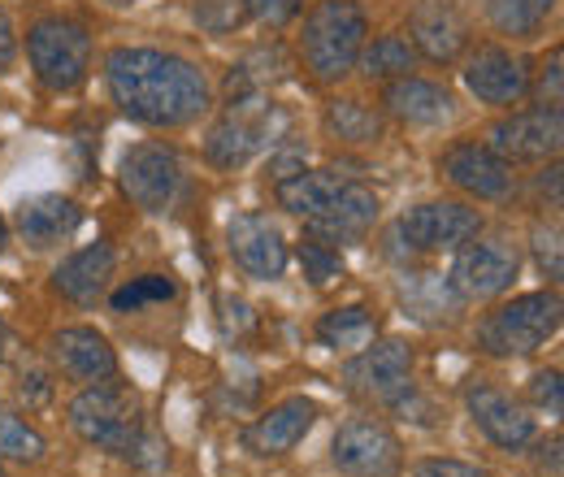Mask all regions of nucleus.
<instances>
[{
	"label": "nucleus",
	"mask_w": 564,
	"mask_h": 477,
	"mask_svg": "<svg viewBox=\"0 0 564 477\" xmlns=\"http://www.w3.org/2000/svg\"><path fill=\"white\" fill-rule=\"evenodd\" d=\"M530 447H534V443H530ZM534 452H539V456H534V460H539V465H543V469H547V465H552V474H561V434H552V443H547V438H543V443H539V447H534Z\"/></svg>",
	"instance_id": "nucleus-39"
},
{
	"label": "nucleus",
	"mask_w": 564,
	"mask_h": 477,
	"mask_svg": "<svg viewBox=\"0 0 564 477\" xmlns=\"http://www.w3.org/2000/svg\"><path fill=\"white\" fill-rule=\"evenodd\" d=\"M400 291H404V304H409L417 317H430V322H452L456 308L465 304V300L452 291L447 273H404Z\"/></svg>",
	"instance_id": "nucleus-27"
},
{
	"label": "nucleus",
	"mask_w": 564,
	"mask_h": 477,
	"mask_svg": "<svg viewBox=\"0 0 564 477\" xmlns=\"http://www.w3.org/2000/svg\"><path fill=\"white\" fill-rule=\"evenodd\" d=\"M534 261H539V270L547 282H561L564 273V261H561V226H547V221H539L534 226Z\"/></svg>",
	"instance_id": "nucleus-34"
},
{
	"label": "nucleus",
	"mask_w": 564,
	"mask_h": 477,
	"mask_svg": "<svg viewBox=\"0 0 564 477\" xmlns=\"http://www.w3.org/2000/svg\"><path fill=\"white\" fill-rule=\"evenodd\" d=\"M465 412H469V421L491 438L499 452H525L539 438L534 412L525 409L521 400H512L508 391L487 387V382H474L465 391Z\"/></svg>",
	"instance_id": "nucleus-15"
},
{
	"label": "nucleus",
	"mask_w": 564,
	"mask_h": 477,
	"mask_svg": "<svg viewBox=\"0 0 564 477\" xmlns=\"http://www.w3.org/2000/svg\"><path fill=\"white\" fill-rule=\"evenodd\" d=\"M53 365L70 378V382H109L118 378V351L109 347V339L96 326H66L53 335Z\"/></svg>",
	"instance_id": "nucleus-20"
},
{
	"label": "nucleus",
	"mask_w": 564,
	"mask_h": 477,
	"mask_svg": "<svg viewBox=\"0 0 564 477\" xmlns=\"http://www.w3.org/2000/svg\"><path fill=\"white\" fill-rule=\"evenodd\" d=\"M438 178H447L456 192H465L474 200H508L517 192L512 165L478 139H456L452 148H443Z\"/></svg>",
	"instance_id": "nucleus-13"
},
{
	"label": "nucleus",
	"mask_w": 564,
	"mask_h": 477,
	"mask_svg": "<svg viewBox=\"0 0 564 477\" xmlns=\"http://www.w3.org/2000/svg\"><path fill=\"white\" fill-rule=\"evenodd\" d=\"M317 425V400L308 395H286L279 404L261 412L248 430H243V447L257 456V460H279L286 452H295L308 430Z\"/></svg>",
	"instance_id": "nucleus-16"
},
{
	"label": "nucleus",
	"mask_w": 564,
	"mask_h": 477,
	"mask_svg": "<svg viewBox=\"0 0 564 477\" xmlns=\"http://www.w3.org/2000/svg\"><path fill=\"white\" fill-rule=\"evenodd\" d=\"M13 62H18V31H13V18L0 4V74H9Z\"/></svg>",
	"instance_id": "nucleus-38"
},
{
	"label": "nucleus",
	"mask_w": 564,
	"mask_h": 477,
	"mask_svg": "<svg viewBox=\"0 0 564 477\" xmlns=\"http://www.w3.org/2000/svg\"><path fill=\"white\" fill-rule=\"evenodd\" d=\"M196 22L209 35H230L248 22V0H196Z\"/></svg>",
	"instance_id": "nucleus-32"
},
{
	"label": "nucleus",
	"mask_w": 564,
	"mask_h": 477,
	"mask_svg": "<svg viewBox=\"0 0 564 477\" xmlns=\"http://www.w3.org/2000/svg\"><path fill=\"white\" fill-rule=\"evenodd\" d=\"M295 257H300V270H304V278L313 286H330L335 278H344V252L330 248V243H322V239H313V235L300 239Z\"/></svg>",
	"instance_id": "nucleus-31"
},
{
	"label": "nucleus",
	"mask_w": 564,
	"mask_h": 477,
	"mask_svg": "<svg viewBox=\"0 0 564 477\" xmlns=\"http://www.w3.org/2000/svg\"><path fill=\"white\" fill-rule=\"evenodd\" d=\"M530 404L547 416H561L564 412V387H561V369H543L530 378Z\"/></svg>",
	"instance_id": "nucleus-35"
},
{
	"label": "nucleus",
	"mask_w": 564,
	"mask_h": 477,
	"mask_svg": "<svg viewBox=\"0 0 564 477\" xmlns=\"http://www.w3.org/2000/svg\"><path fill=\"white\" fill-rule=\"evenodd\" d=\"M413 369H417V356L404 339H373L369 347H360L348 356L344 365V382L348 391L369 400V404H382V409H395L417 382H413Z\"/></svg>",
	"instance_id": "nucleus-8"
},
{
	"label": "nucleus",
	"mask_w": 564,
	"mask_h": 477,
	"mask_svg": "<svg viewBox=\"0 0 564 477\" xmlns=\"http://www.w3.org/2000/svg\"><path fill=\"white\" fill-rule=\"evenodd\" d=\"M373 339H378V322H373V313H369L365 304L330 308V313H322V322H317V343L330 347V351H344V356L369 347Z\"/></svg>",
	"instance_id": "nucleus-26"
},
{
	"label": "nucleus",
	"mask_w": 564,
	"mask_h": 477,
	"mask_svg": "<svg viewBox=\"0 0 564 477\" xmlns=\"http://www.w3.org/2000/svg\"><path fill=\"white\" fill-rule=\"evenodd\" d=\"M409 44L434 66H452L469 48V22L456 0H417L409 13Z\"/></svg>",
	"instance_id": "nucleus-17"
},
{
	"label": "nucleus",
	"mask_w": 564,
	"mask_h": 477,
	"mask_svg": "<svg viewBox=\"0 0 564 477\" xmlns=\"http://www.w3.org/2000/svg\"><path fill=\"white\" fill-rule=\"evenodd\" d=\"M105 83L113 105L152 131H178L213 109L205 69L165 48H113L105 57Z\"/></svg>",
	"instance_id": "nucleus-1"
},
{
	"label": "nucleus",
	"mask_w": 564,
	"mask_h": 477,
	"mask_svg": "<svg viewBox=\"0 0 564 477\" xmlns=\"http://www.w3.org/2000/svg\"><path fill=\"white\" fill-rule=\"evenodd\" d=\"M339 187H344L339 174H330V170H308V165H300V170H291V174L274 178V196H279V205L286 208V213H295V217H304V221L322 217L326 208L335 205Z\"/></svg>",
	"instance_id": "nucleus-23"
},
{
	"label": "nucleus",
	"mask_w": 564,
	"mask_h": 477,
	"mask_svg": "<svg viewBox=\"0 0 564 477\" xmlns=\"http://www.w3.org/2000/svg\"><path fill=\"white\" fill-rule=\"evenodd\" d=\"M178 295V286L165 278V273H140V278H131L127 286H118L113 295H109V308L113 313H140L148 304H165V300H174Z\"/></svg>",
	"instance_id": "nucleus-30"
},
{
	"label": "nucleus",
	"mask_w": 564,
	"mask_h": 477,
	"mask_svg": "<svg viewBox=\"0 0 564 477\" xmlns=\"http://www.w3.org/2000/svg\"><path fill=\"white\" fill-rule=\"evenodd\" d=\"M378 213H382L378 192L365 187V183H356V178H344L335 205L326 208L322 217L304 221V230H308L313 239L330 243V248H348V243H360V239L369 235V226L378 221Z\"/></svg>",
	"instance_id": "nucleus-19"
},
{
	"label": "nucleus",
	"mask_w": 564,
	"mask_h": 477,
	"mask_svg": "<svg viewBox=\"0 0 564 477\" xmlns=\"http://www.w3.org/2000/svg\"><path fill=\"white\" fill-rule=\"evenodd\" d=\"M330 465L344 477H400L404 443L378 416H348L330 438Z\"/></svg>",
	"instance_id": "nucleus-9"
},
{
	"label": "nucleus",
	"mask_w": 564,
	"mask_h": 477,
	"mask_svg": "<svg viewBox=\"0 0 564 477\" xmlns=\"http://www.w3.org/2000/svg\"><path fill=\"white\" fill-rule=\"evenodd\" d=\"M109 4H140V0H109Z\"/></svg>",
	"instance_id": "nucleus-42"
},
{
	"label": "nucleus",
	"mask_w": 564,
	"mask_h": 477,
	"mask_svg": "<svg viewBox=\"0 0 564 477\" xmlns=\"http://www.w3.org/2000/svg\"><path fill=\"white\" fill-rule=\"evenodd\" d=\"M113 265H118V252H113L105 239H96V243L70 252V257L53 270V291H57L62 300L78 304V308H87V304H96V300L109 291Z\"/></svg>",
	"instance_id": "nucleus-22"
},
{
	"label": "nucleus",
	"mask_w": 564,
	"mask_h": 477,
	"mask_svg": "<svg viewBox=\"0 0 564 477\" xmlns=\"http://www.w3.org/2000/svg\"><path fill=\"white\" fill-rule=\"evenodd\" d=\"M4 248H9V221L0 217V257H4Z\"/></svg>",
	"instance_id": "nucleus-40"
},
{
	"label": "nucleus",
	"mask_w": 564,
	"mask_h": 477,
	"mask_svg": "<svg viewBox=\"0 0 564 477\" xmlns=\"http://www.w3.org/2000/svg\"><path fill=\"white\" fill-rule=\"evenodd\" d=\"M226 252H230V261L239 270L248 273V278H257V282H279L282 273H286V261H291V248H286L282 226L270 213H261V208L230 217V226H226Z\"/></svg>",
	"instance_id": "nucleus-12"
},
{
	"label": "nucleus",
	"mask_w": 564,
	"mask_h": 477,
	"mask_svg": "<svg viewBox=\"0 0 564 477\" xmlns=\"http://www.w3.org/2000/svg\"><path fill=\"white\" fill-rule=\"evenodd\" d=\"M369 40V13L356 0H317L304 13L300 31V57L317 83H339L360 62V48Z\"/></svg>",
	"instance_id": "nucleus-3"
},
{
	"label": "nucleus",
	"mask_w": 564,
	"mask_h": 477,
	"mask_svg": "<svg viewBox=\"0 0 564 477\" xmlns=\"http://www.w3.org/2000/svg\"><path fill=\"white\" fill-rule=\"evenodd\" d=\"M0 477H9V474H4V460H0Z\"/></svg>",
	"instance_id": "nucleus-43"
},
{
	"label": "nucleus",
	"mask_w": 564,
	"mask_h": 477,
	"mask_svg": "<svg viewBox=\"0 0 564 477\" xmlns=\"http://www.w3.org/2000/svg\"><path fill=\"white\" fill-rule=\"evenodd\" d=\"M300 9H304V0H248V18H257L274 31H282L291 18H300Z\"/></svg>",
	"instance_id": "nucleus-37"
},
{
	"label": "nucleus",
	"mask_w": 564,
	"mask_h": 477,
	"mask_svg": "<svg viewBox=\"0 0 564 477\" xmlns=\"http://www.w3.org/2000/svg\"><path fill=\"white\" fill-rule=\"evenodd\" d=\"M564 143V113L561 109H512L508 118H499L487 135V148L499 152L508 165H539V161H556Z\"/></svg>",
	"instance_id": "nucleus-11"
},
{
	"label": "nucleus",
	"mask_w": 564,
	"mask_h": 477,
	"mask_svg": "<svg viewBox=\"0 0 564 477\" xmlns=\"http://www.w3.org/2000/svg\"><path fill=\"white\" fill-rule=\"evenodd\" d=\"M26 62L44 91H53V96L78 91L91 69V35L83 22L62 18V13L35 18L26 26Z\"/></svg>",
	"instance_id": "nucleus-5"
},
{
	"label": "nucleus",
	"mask_w": 564,
	"mask_h": 477,
	"mask_svg": "<svg viewBox=\"0 0 564 477\" xmlns=\"http://www.w3.org/2000/svg\"><path fill=\"white\" fill-rule=\"evenodd\" d=\"M183 161L174 148L165 143H135L122 152L118 161V187L122 196L143 213H165L174 208L178 192H183Z\"/></svg>",
	"instance_id": "nucleus-10"
},
{
	"label": "nucleus",
	"mask_w": 564,
	"mask_h": 477,
	"mask_svg": "<svg viewBox=\"0 0 564 477\" xmlns=\"http://www.w3.org/2000/svg\"><path fill=\"white\" fill-rule=\"evenodd\" d=\"M561 335V295L556 291H525L503 300L478 322V347L495 360L534 356L539 347Z\"/></svg>",
	"instance_id": "nucleus-4"
},
{
	"label": "nucleus",
	"mask_w": 564,
	"mask_h": 477,
	"mask_svg": "<svg viewBox=\"0 0 564 477\" xmlns=\"http://www.w3.org/2000/svg\"><path fill=\"white\" fill-rule=\"evenodd\" d=\"M413 477H491V469L460 456H425L413 465Z\"/></svg>",
	"instance_id": "nucleus-36"
},
{
	"label": "nucleus",
	"mask_w": 564,
	"mask_h": 477,
	"mask_svg": "<svg viewBox=\"0 0 564 477\" xmlns=\"http://www.w3.org/2000/svg\"><path fill=\"white\" fill-rule=\"evenodd\" d=\"M48 452L44 434L22 416V412L0 404V460H18V465H40Z\"/></svg>",
	"instance_id": "nucleus-29"
},
{
	"label": "nucleus",
	"mask_w": 564,
	"mask_h": 477,
	"mask_svg": "<svg viewBox=\"0 0 564 477\" xmlns=\"http://www.w3.org/2000/svg\"><path fill=\"white\" fill-rule=\"evenodd\" d=\"M0 356H4V322H0Z\"/></svg>",
	"instance_id": "nucleus-41"
},
{
	"label": "nucleus",
	"mask_w": 564,
	"mask_h": 477,
	"mask_svg": "<svg viewBox=\"0 0 564 477\" xmlns=\"http://www.w3.org/2000/svg\"><path fill=\"white\" fill-rule=\"evenodd\" d=\"M83 226V208L74 205L62 192H40L26 196L18 213H13V230L31 252H53L66 239H74V230Z\"/></svg>",
	"instance_id": "nucleus-18"
},
{
	"label": "nucleus",
	"mask_w": 564,
	"mask_h": 477,
	"mask_svg": "<svg viewBox=\"0 0 564 477\" xmlns=\"http://www.w3.org/2000/svg\"><path fill=\"white\" fill-rule=\"evenodd\" d=\"M521 273V248L508 239V235H487L478 230L474 239H465L456 248V261H452V291L474 304V300H499L503 291H512Z\"/></svg>",
	"instance_id": "nucleus-6"
},
{
	"label": "nucleus",
	"mask_w": 564,
	"mask_h": 477,
	"mask_svg": "<svg viewBox=\"0 0 564 477\" xmlns=\"http://www.w3.org/2000/svg\"><path fill=\"white\" fill-rule=\"evenodd\" d=\"M525 100L543 105V109H561V48H552L539 69H530V91Z\"/></svg>",
	"instance_id": "nucleus-33"
},
{
	"label": "nucleus",
	"mask_w": 564,
	"mask_h": 477,
	"mask_svg": "<svg viewBox=\"0 0 564 477\" xmlns=\"http://www.w3.org/2000/svg\"><path fill=\"white\" fill-rule=\"evenodd\" d=\"M482 230V213L469 208L465 200H425L400 213L391 239L413 257H443L456 252L465 239H474Z\"/></svg>",
	"instance_id": "nucleus-7"
},
{
	"label": "nucleus",
	"mask_w": 564,
	"mask_h": 477,
	"mask_svg": "<svg viewBox=\"0 0 564 477\" xmlns=\"http://www.w3.org/2000/svg\"><path fill=\"white\" fill-rule=\"evenodd\" d=\"M70 430L96 452L122 456L140 469H165L170 465V447L143 425V412L135 395L127 387H118V378L109 382H91L70 400Z\"/></svg>",
	"instance_id": "nucleus-2"
},
{
	"label": "nucleus",
	"mask_w": 564,
	"mask_h": 477,
	"mask_svg": "<svg viewBox=\"0 0 564 477\" xmlns=\"http://www.w3.org/2000/svg\"><path fill=\"white\" fill-rule=\"evenodd\" d=\"M382 113H391L404 127H443L456 113V96L434 78L404 74L382 87Z\"/></svg>",
	"instance_id": "nucleus-21"
},
{
	"label": "nucleus",
	"mask_w": 564,
	"mask_h": 477,
	"mask_svg": "<svg viewBox=\"0 0 564 477\" xmlns=\"http://www.w3.org/2000/svg\"><path fill=\"white\" fill-rule=\"evenodd\" d=\"M417 48L409 44V35H400V31H387V35H373V40H365V48H360V62L356 69L369 78V83H391V78H404V74H413L417 69Z\"/></svg>",
	"instance_id": "nucleus-25"
},
{
	"label": "nucleus",
	"mask_w": 564,
	"mask_h": 477,
	"mask_svg": "<svg viewBox=\"0 0 564 477\" xmlns=\"http://www.w3.org/2000/svg\"><path fill=\"white\" fill-rule=\"evenodd\" d=\"M465 87L474 100L491 105V109H512L525 100L530 91V62L499 48V44H478L469 57H465V69H460Z\"/></svg>",
	"instance_id": "nucleus-14"
},
{
	"label": "nucleus",
	"mask_w": 564,
	"mask_h": 477,
	"mask_svg": "<svg viewBox=\"0 0 564 477\" xmlns=\"http://www.w3.org/2000/svg\"><path fill=\"white\" fill-rule=\"evenodd\" d=\"M322 127H326V135L348 143V148H373L387 135V113L356 96H335L322 109Z\"/></svg>",
	"instance_id": "nucleus-24"
},
{
	"label": "nucleus",
	"mask_w": 564,
	"mask_h": 477,
	"mask_svg": "<svg viewBox=\"0 0 564 477\" xmlns=\"http://www.w3.org/2000/svg\"><path fill=\"white\" fill-rule=\"evenodd\" d=\"M487 18L499 35H512V40H530L543 31V22L552 18L556 0H482Z\"/></svg>",
	"instance_id": "nucleus-28"
}]
</instances>
